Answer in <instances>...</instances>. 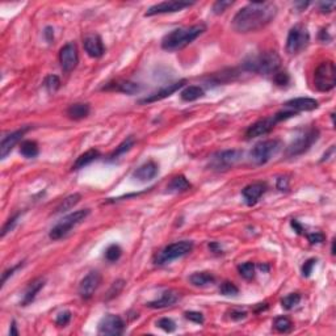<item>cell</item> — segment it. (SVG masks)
I'll use <instances>...</instances> for the list:
<instances>
[{
    "label": "cell",
    "instance_id": "cell-33",
    "mask_svg": "<svg viewBox=\"0 0 336 336\" xmlns=\"http://www.w3.org/2000/svg\"><path fill=\"white\" fill-rule=\"evenodd\" d=\"M273 327L281 334H287L293 328V323H291V320L288 316H277L273 320Z\"/></svg>",
    "mask_w": 336,
    "mask_h": 336
},
{
    "label": "cell",
    "instance_id": "cell-4",
    "mask_svg": "<svg viewBox=\"0 0 336 336\" xmlns=\"http://www.w3.org/2000/svg\"><path fill=\"white\" fill-rule=\"evenodd\" d=\"M90 216V209H82L76 210L74 213L69 214L58 222L57 225L54 226L53 229L50 230L49 237L53 240H58V239L63 238L67 234L70 233L71 230L74 229L75 226H78L79 223H82L87 217Z\"/></svg>",
    "mask_w": 336,
    "mask_h": 336
},
{
    "label": "cell",
    "instance_id": "cell-45",
    "mask_svg": "<svg viewBox=\"0 0 336 336\" xmlns=\"http://www.w3.org/2000/svg\"><path fill=\"white\" fill-rule=\"evenodd\" d=\"M316 259H309L305 262V264L302 265V275L304 277H310V275L312 273V268L315 266Z\"/></svg>",
    "mask_w": 336,
    "mask_h": 336
},
{
    "label": "cell",
    "instance_id": "cell-1",
    "mask_svg": "<svg viewBox=\"0 0 336 336\" xmlns=\"http://www.w3.org/2000/svg\"><path fill=\"white\" fill-rule=\"evenodd\" d=\"M277 15V7L269 1H252L239 9L233 19V28L238 33L258 32L271 24Z\"/></svg>",
    "mask_w": 336,
    "mask_h": 336
},
{
    "label": "cell",
    "instance_id": "cell-28",
    "mask_svg": "<svg viewBox=\"0 0 336 336\" xmlns=\"http://www.w3.org/2000/svg\"><path fill=\"white\" fill-rule=\"evenodd\" d=\"M100 158V152L96 148H91L88 151H86L84 154L79 156L78 159L75 160L74 166H72V169H80V168H84L86 166L91 164L92 162Z\"/></svg>",
    "mask_w": 336,
    "mask_h": 336
},
{
    "label": "cell",
    "instance_id": "cell-49",
    "mask_svg": "<svg viewBox=\"0 0 336 336\" xmlns=\"http://www.w3.org/2000/svg\"><path fill=\"white\" fill-rule=\"evenodd\" d=\"M229 316L230 319L233 320H242L247 316V312H244V310H238V309H233V310H230L229 312Z\"/></svg>",
    "mask_w": 336,
    "mask_h": 336
},
{
    "label": "cell",
    "instance_id": "cell-19",
    "mask_svg": "<svg viewBox=\"0 0 336 336\" xmlns=\"http://www.w3.org/2000/svg\"><path fill=\"white\" fill-rule=\"evenodd\" d=\"M266 192V184L263 183V181H256V183H252V184H248L247 187H244L242 191V196L246 201V204L248 206L255 205L260 197Z\"/></svg>",
    "mask_w": 336,
    "mask_h": 336
},
{
    "label": "cell",
    "instance_id": "cell-50",
    "mask_svg": "<svg viewBox=\"0 0 336 336\" xmlns=\"http://www.w3.org/2000/svg\"><path fill=\"white\" fill-rule=\"evenodd\" d=\"M335 7H336L335 1H323V3H320L319 4V11L326 15V13H331Z\"/></svg>",
    "mask_w": 336,
    "mask_h": 336
},
{
    "label": "cell",
    "instance_id": "cell-34",
    "mask_svg": "<svg viewBox=\"0 0 336 336\" xmlns=\"http://www.w3.org/2000/svg\"><path fill=\"white\" fill-rule=\"evenodd\" d=\"M299 301H301V294L299 293H290V294L285 295L281 299V306L285 310H291L299 304Z\"/></svg>",
    "mask_w": 336,
    "mask_h": 336
},
{
    "label": "cell",
    "instance_id": "cell-16",
    "mask_svg": "<svg viewBox=\"0 0 336 336\" xmlns=\"http://www.w3.org/2000/svg\"><path fill=\"white\" fill-rule=\"evenodd\" d=\"M29 129H30L29 126L21 127L19 130L12 131V133H9V134H7L5 137H3L1 144H0V158H1V159H5V158L8 156V154H11L13 147L20 142L21 138L24 137V134L29 130Z\"/></svg>",
    "mask_w": 336,
    "mask_h": 336
},
{
    "label": "cell",
    "instance_id": "cell-11",
    "mask_svg": "<svg viewBox=\"0 0 336 336\" xmlns=\"http://www.w3.org/2000/svg\"><path fill=\"white\" fill-rule=\"evenodd\" d=\"M194 4V1H184V0H168V1H162L158 4H154L152 7L146 11L144 16H155V15H163V13H175L179 11H183L185 8H189L191 5Z\"/></svg>",
    "mask_w": 336,
    "mask_h": 336
},
{
    "label": "cell",
    "instance_id": "cell-36",
    "mask_svg": "<svg viewBox=\"0 0 336 336\" xmlns=\"http://www.w3.org/2000/svg\"><path fill=\"white\" fill-rule=\"evenodd\" d=\"M121 255H122V250H121V247L119 244H111L105 250V259L111 263L117 262L121 258Z\"/></svg>",
    "mask_w": 336,
    "mask_h": 336
},
{
    "label": "cell",
    "instance_id": "cell-7",
    "mask_svg": "<svg viewBox=\"0 0 336 336\" xmlns=\"http://www.w3.org/2000/svg\"><path fill=\"white\" fill-rule=\"evenodd\" d=\"M319 130L316 127H312L309 130L304 131L302 134H299L293 140L287 148V156L289 158H294V156L302 155L304 152L309 151L312 144L319 140Z\"/></svg>",
    "mask_w": 336,
    "mask_h": 336
},
{
    "label": "cell",
    "instance_id": "cell-10",
    "mask_svg": "<svg viewBox=\"0 0 336 336\" xmlns=\"http://www.w3.org/2000/svg\"><path fill=\"white\" fill-rule=\"evenodd\" d=\"M242 156L243 152L240 150H223L212 156L209 166L212 169L218 171V172L227 171L238 163L239 160L242 159Z\"/></svg>",
    "mask_w": 336,
    "mask_h": 336
},
{
    "label": "cell",
    "instance_id": "cell-13",
    "mask_svg": "<svg viewBox=\"0 0 336 336\" xmlns=\"http://www.w3.org/2000/svg\"><path fill=\"white\" fill-rule=\"evenodd\" d=\"M59 62H61L62 70L65 72H71L79 63L78 48L74 42L66 44L59 51Z\"/></svg>",
    "mask_w": 336,
    "mask_h": 336
},
{
    "label": "cell",
    "instance_id": "cell-57",
    "mask_svg": "<svg viewBox=\"0 0 336 336\" xmlns=\"http://www.w3.org/2000/svg\"><path fill=\"white\" fill-rule=\"evenodd\" d=\"M209 248L212 251H214V252H219V251H221V250H219V247H218L217 243H210Z\"/></svg>",
    "mask_w": 336,
    "mask_h": 336
},
{
    "label": "cell",
    "instance_id": "cell-37",
    "mask_svg": "<svg viewBox=\"0 0 336 336\" xmlns=\"http://www.w3.org/2000/svg\"><path fill=\"white\" fill-rule=\"evenodd\" d=\"M44 86H45V88L49 91L50 94H54V92H57V91L61 88V79H59V76H57V75H49V76L45 79Z\"/></svg>",
    "mask_w": 336,
    "mask_h": 336
},
{
    "label": "cell",
    "instance_id": "cell-47",
    "mask_svg": "<svg viewBox=\"0 0 336 336\" xmlns=\"http://www.w3.org/2000/svg\"><path fill=\"white\" fill-rule=\"evenodd\" d=\"M308 239L312 244H319V243L324 242L326 237H324V234L319 233V231H315V233L308 234Z\"/></svg>",
    "mask_w": 336,
    "mask_h": 336
},
{
    "label": "cell",
    "instance_id": "cell-41",
    "mask_svg": "<svg viewBox=\"0 0 336 336\" xmlns=\"http://www.w3.org/2000/svg\"><path fill=\"white\" fill-rule=\"evenodd\" d=\"M234 4V1H230V0H218V1H216L213 4V12L216 13V15H221V13H223L226 11V9L229 8V7H231V5Z\"/></svg>",
    "mask_w": 336,
    "mask_h": 336
},
{
    "label": "cell",
    "instance_id": "cell-23",
    "mask_svg": "<svg viewBox=\"0 0 336 336\" xmlns=\"http://www.w3.org/2000/svg\"><path fill=\"white\" fill-rule=\"evenodd\" d=\"M46 280L44 277H38V279L33 280L32 283H29V285L25 289L24 294H23V299H21V306H28L36 299L37 294L42 290V288L45 287Z\"/></svg>",
    "mask_w": 336,
    "mask_h": 336
},
{
    "label": "cell",
    "instance_id": "cell-51",
    "mask_svg": "<svg viewBox=\"0 0 336 336\" xmlns=\"http://www.w3.org/2000/svg\"><path fill=\"white\" fill-rule=\"evenodd\" d=\"M44 37L49 44H51L54 40V29L51 26H46L45 30H44Z\"/></svg>",
    "mask_w": 336,
    "mask_h": 336
},
{
    "label": "cell",
    "instance_id": "cell-35",
    "mask_svg": "<svg viewBox=\"0 0 336 336\" xmlns=\"http://www.w3.org/2000/svg\"><path fill=\"white\" fill-rule=\"evenodd\" d=\"M238 272H239V275L242 276L243 279H246V280L254 279L255 264L251 262L243 263V264H240V265L238 266Z\"/></svg>",
    "mask_w": 336,
    "mask_h": 336
},
{
    "label": "cell",
    "instance_id": "cell-54",
    "mask_svg": "<svg viewBox=\"0 0 336 336\" xmlns=\"http://www.w3.org/2000/svg\"><path fill=\"white\" fill-rule=\"evenodd\" d=\"M319 40L322 42H327V41H330V40H331V37L328 36V33H327V30H326V29H322V30H320Z\"/></svg>",
    "mask_w": 336,
    "mask_h": 336
},
{
    "label": "cell",
    "instance_id": "cell-56",
    "mask_svg": "<svg viewBox=\"0 0 336 336\" xmlns=\"http://www.w3.org/2000/svg\"><path fill=\"white\" fill-rule=\"evenodd\" d=\"M309 4H310V3H309V1H306V3H304V1H302V3H295L294 5H295V7H298L299 11H302V9L306 8V7H308Z\"/></svg>",
    "mask_w": 336,
    "mask_h": 336
},
{
    "label": "cell",
    "instance_id": "cell-15",
    "mask_svg": "<svg viewBox=\"0 0 336 336\" xmlns=\"http://www.w3.org/2000/svg\"><path fill=\"white\" fill-rule=\"evenodd\" d=\"M100 284H101V275L97 271L90 272L79 284V295L83 299H90L95 294V291L97 290Z\"/></svg>",
    "mask_w": 336,
    "mask_h": 336
},
{
    "label": "cell",
    "instance_id": "cell-40",
    "mask_svg": "<svg viewBox=\"0 0 336 336\" xmlns=\"http://www.w3.org/2000/svg\"><path fill=\"white\" fill-rule=\"evenodd\" d=\"M19 218H20V213H16L12 218H9L8 221L5 222V225L3 226V229H1V238H4L9 231H12V230L15 229V226H16Z\"/></svg>",
    "mask_w": 336,
    "mask_h": 336
},
{
    "label": "cell",
    "instance_id": "cell-20",
    "mask_svg": "<svg viewBox=\"0 0 336 336\" xmlns=\"http://www.w3.org/2000/svg\"><path fill=\"white\" fill-rule=\"evenodd\" d=\"M284 107L298 113V112H308L318 109L319 103L316 101L315 98L312 97H295L291 98V100H288L287 103L284 104Z\"/></svg>",
    "mask_w": 336,
    "mask_h": 336
},
{
    "label": "cell",
    "instance_id": "cell-3",
    "mask_svg": "<svg viewBox=\"0 0 336 336\" xmlns=\"http://www.w3.org/2000/svg\"><path fill=\"white\" fill-rule=\"evenodd\" d=\"M243 70L260 75H269L277 72L281 66V58L276 51H263L251 55L243 62Z\"/></svg>",
    "mask_w": 336,
    "mask_h": 336
},
{
    "label": "cell",
    "instance_id": "cell-27",
    "mask_svg": "<svg viewBox=\"0 0 336 336\" xmlns=\"http://www.w3.org/2000/svg\"><path fill=\"white\" fill-rule=\"evenodd\" d=\"M90 112L91 108L88 104L76 103L69 107V109H67V116H69L71 120H76V121H78V120L86 119L87 116L90 115Z\"/></svg>",
    "mask_w": 336,
    "mask_h": 336
},
{
    "label": "cell",
    "instance_id": "cell-55",
    "mask_svg": "<svg viewBox=\"0 0 336 336\" xmlns=\"http://www.w3.org/2000/svg\"><path fill=\"white\" fill-rule=\"evenodd\" d=\"M9 335H19V330H17L15 320H13L12 324H11V328H9Z\"/></svg>",
    "mask_w": 336,
    "mask_h": 336
},
{
    "label": "cell",
    "instance_id": "cell-30",
    "mask_svg": "<svg viewBox=\"0 0 336 336\" xmlns=\"http://www.w3.org/2000/svg\"><path fill=\"white\" fill-rule=\"evenodd\" d=\"M180 96L184 101H194L204 96V90L200 86H188L181 91Z\"/></svg>",
    "mask_w": 336,
    "mask_h": 336
},
{
    "label": "cell",
    "instance_id": "cell-12",
    "mask_svg": "<svg viewBox=\"0 0 336 336\" xmlns=\"http://www.w3.org/2000/svg\"><path fill=\"white\" fill-rule=\"evenodd\" d=\"M97 331L100 335H121L125 331V322L120 315L108 314L100 320V323L97 326Z\"/></svg>",
    "mask_w": 336,
    "mask_h": 336
},
{
    "label": "cell",
    "instance_id": "cell-39",
    "mask_svg": "<svg viewBox=\"0 0 336 336\" xmlns=\"http://www.w3.org/2000/svg\"><path fill=\"white\" fill-rule=\"evenodd\" d=\"M156 327L162 328L166 332H173L176 330V323L171 318H160L156 322Z\"/></svg>",
    "mask_w": 336,
    "mask_h": 336
},
{
    "label": "cell",
    "instance_id": "cell-6",
    "mask_svg": "<svg viewBox=\"0 0 336 336\" xmlns=\"http://www.w3.org/2000/svg\"><path fill=\"white\" fill-rule=\"evenodd\" d=\"M314 86L320 92H330L336 86V67L332 61L322 62L314 72Z\"/></svg>",
    "mask_w": 336,
    "mask_h": 336
},
{
    "label": "cell",
    "instance_id": "cell-29",
    "mask_svg": "<svg viewBox=\"0 0 336 336\" xmlns=\"http://www.w3.org/2000/svg\"><path fill=\"white\" fill-rule=\"evenodd\" d=\"M80 200H82V196H80L79 193L70 194V196L66 197L65 200L61 201V204L55 208V212H54V213L59 214V213H65V212H69V210L72 209L75 205H78L79 201Z\"/></svg>",
    "mask_w": 336,
    "mask_h": 336
},
{
    "label": "cell",
    "instance_id": "cell-42",
    "mask_svg": "<svg viewBox=\"0 0 336 336\" xmlns=\"http://www.w3.org/2000/svg\"><path fill=\"white\" fill-rule=\"evenodd\" d=\"M273 82H275L277 86L284 87L290 82V76H289V74H288L287 71H277V72H275V76H273Z\"/></svg>",
    "mask_w": 336,
    "mask_h": 336
},
{
    "label": "cell",
    "instance_id": "cell-26",
    "mask_svg": "<svg viewBox=\"0 0 336 336\" xmlns=\"http://www.w3.org/2000/svg\"><path fill=\"white\" fill-rule=\"evenodd\" d=\"M192 188V185L187 180V177L183 175H177V176L172 177V180L169 181L167 185V191L169 193H183L187 192Z\"/></svg>",
    "mask_w": 336,
    "mask_h": 336
},
{
    "label": "cell",
    "instance_id": "cell-43",
    "mask_svg": "<svg viewBox=\"0 0 336 336\" xmlns=\"http://www.w3.org/2000/svg\"><path fill=\"white\" fill-rule=\"evenodd\" d=\"M71 316H72V314L69 310L59 312L57 315V319H55V324H57L58 327H66L67 324L70 323Z\"/></svg>",
    "mask_w": 336,
    "mask_h": 336
},
{
    "label": "cell",
    "instance_id": "cell-52",
    "mask_svg": "<svg viewBox=\"0 0 336 336\" xmlns=\"http://www.w3.org/2000/svg\"><path fill=\"white\" fill-rule=\"evenodd\" d=\"M289 187V179L288 177H279L277 179V188L280 191H287Z\"/></svg>",
    "mask_w": 336,
    "mask_h": 336
},
{
    "label": "cell",
    "instance_id": "cell-5",
    "mask_svg": "<svg viewBox=\"0 0 336 336\" xmlns=\"http://www.w3.org/2000/svg\"><path fill=\"white\" fill-rule=\"evenodd\" d=\"M193 247H194V244L191 240H180V242L171 243L156 254L155 264L164 265V264H168V263L173 262L176 259L187 256L192 252Z\"/></svg>",
    "mask_w": 336,
    "mask_h": 336
},
{
    "label": "cell",
    "instance_id": "cell-21",
    "mask_svg": "<svg viewBox=\"0 0 336 336\" xmlns=\"http://www.w3.org/2000/svg\"><path fill=\"white\" fill-rule=\"evenodd\" d=\"M180 293L173 289H169V290H166L162 293L159 298L155 299V301H150L146 304V306L150 309H164L169 308V306H173L176 304L177 301L180 299Z\"/></svg>",
    "mask_w": 336,
    "mask_h": 336
},
{
    "label": "cell",
    "instance_id": "cell-32",
    "mask_svg": "<svg viewBox=\"0 0 336 336\" xmlns=\"http://www.w3.org/2000/svg\"><path fill=\"white\" fill-rule=\"evenodd\" d=\"M20 154L26 159H32L38 155V144L34 141H24L20 144Z\"/></svg>",
    "mask_w": 336,
    "mask_h": 336
},
{
    "label": "cell",
    "instance_id": "cell-24",
    "mask_svg": "<svg viewBox=\"0 0 336 336\" xmlns=\"http://www.w3.org/2000/svg\"><path fill=\"white\" fill-rule=\"evenodd\" d=\"M104 91H117L126 95H136L141 91L140 84L133 82H112L108 83L107 86L103 88Z\"/></svg>",
    "mask_w": 336,
    "mask_h": 336
},
{
    "label": "cell",
    "instance_id": "cell-38",
    "mask_svg": "<svg viewBox=\"0 0 336 336\" xmlns=\"http://www.w3.org/2000/svg\"><path fill=\"white\" fill-rule=\"evenodd\" d=\"M219 293L222 295H226V297H231V295H238L239 294V289L235 284L230 283V281H225V283L221 284L219 287Z\"/></svg>",
    "mask_w": 336,
    "mask_h": 336
},
{
    "label": "cell",
    "instance_id": "cell-14",
    "mask_svg": "<svg viewBox=\"0 0 336 336\" xmlns=\"http://www.w3.org/2000/svg\"><path fill=\"white\" fill-rule=\"evenodd\" d=\"M279 123V120L275 115L265 117V119L259 120L255 123H252L246 131V138L251 140V138H256V137L266 136L268 133H271L275 126Z\"/></svg>",
    "mask_w": 336,
    "mask_h": 336
},
{
    "label": "cell",
    "instance_id": "cell-9",
    "mask_svg": "<svg viewBox=\"0 0 336 336\" xmlns=\"http://www.w3.org/2000/svg\"><path fill=\"white\" fill-rule=\"evenodd\" d=\"M310 42V33L304 25H294L289 30L287 38V51L290 55H297L306 49Z\"/></svg>",
    "mask_w": 336,
    "mask_h": 336
},
{
    "label": "cell",
    "instance_id": "cell-48",
    "mask_svg": "<svg viewBox=\"0 0 336 336\" xmlns=\"http://www.w3.org/2000/svg\"><path fill=\"white\" fill-rule=\"evenodd\" d=\"M123 284H125V281L123 280H119V281H116L115 284H113V287H112V289L109 290V293H108V298H113L115 295H117L120 293V291L122 290L123 288Z\"/></svg>",
    "mask_w": 336,
    "mask_h": 336
},
{
    "label": "cell",
    "instance_id": "cell-18",
    "mask_svg": "<svg viewBox=\"0 0 336 336\" xmlns=\"http://www.w3.org/2000/svg\"><path fill=\"white\" fill-rule=\"evenodd\" d=\"M185 83H187V80H179V82L172 83V84H168V86L163 87L162 90L156 91V92L151 94L150 96H147V97L140 100V104H150L155 103V101H160V100H163V98L173 95L176 91L181 90V88L185 86Z\"/></svg>",
    "mask_w": 336,
    "mask_h": 336
},
{
    "label": "cell",
    "instance_id": "cell-25",
    "mask_svg": "<svg viewBox=\"0 0 336 336\" xmlns=\"http://www.w3.org/2000/svg\"><path fill=\"white\" fill-rule=\"evenodd\" d=\"M189 283L192 284L193 287L205 288L216 283V277L210 272H196L189 276Z\"/></svg>",
    "mask_w": 336,
    "mask_h": 336
},
{
    "label": "cell",
    "instance_id": "cell-46",
    "mask_svg": "<svg viewBox=\"0 0 336 336\" xmlns=\"http://www.w3.org/2000/svg\"><path fill=\"white\" fill-rule=\"evenodd\" d=\"M23 265H24V262H20L19 264H16V265L11 266L9 269L4 271V273H3V279H1V285H5V283L8 281L9 277H11V276H13V273H15L17 269H20Z\"/></svg>",
    "mask_w": 336,
    "mask_h": 336
},
{
    "label": "cell",
    "instance_id": "cell-8",
    "mask_svg": "<svg viewBox=\"0 0 336 336\" xmlns=\"http://www.w3.org/2000/svg\"><path fill=\"white\" fill-rule=\"evenodd\" d=\"M280 148H281L280 140L262 141L255 144L254 148L251 150V160L258 166L268 163L280 151Z\"/></svg>",
    "mask_w": 336,
    "mask_h": 336
},
{
    "label": "cell",
    "instance_id": "cell-17",
    "mask_svg": "<svg viewBox=\"0 0 336 336\" xmlns=\"http://www.w3.org/2000/svg\"><path fill=\"white\" fill-rule=\"evenodd\" d=\"M83 46L86 53L92 58L103 57L105 53V48H104L103 40L101 37L96 34V33H90L86 37L83 38Z\"/></svg>",
    "mask_w": 336,
    "mask_h": 336
},
{
    "label": "cell",
    "instance_id": "cell-53",
    "mask_svg": "<svg viewBox=\"0 0 336 336\" xmlns=\"http://www.w3.org/2000/svg\"><path fill=\"white\" fill-rule=\"evenodd\" d=\"M290 225H291V227L294 229L295 233H297V234H302V231H304V227L299 225L298 221H295V219H293V221L290 222Z\"/></svg>",
    "mask_w": 336,
    "mask_h": 336
},
{
    "label": "cell",
    "instance_id": "cell-31",
    "mask_svg": "<svg viewBox=\"0 0 336 336\" xmlns=\"http://www.w3.org/2000/svg\"><path fill=\"white\" fill-rule=\"evenodd\" d=\"M134 144H136V140H134V137H133V136L127 137L126 140L122 141V142H121V144H119V147H116L115 151L112 152L111 155H109V159H111V160L117 159L119 156L123 155L125 152L130 151L131 147H133Z\"/></svg>",
    "mask_w": 336,
    "mask_h": 336
},
{
    "label": "cell",
    "instance_id": "cell-44",
    "mask_svg": "<svg viewBox=\"0 0 336 336\" xmlns=\"http://www.w3.org/2000/svg\"><path fill=\"white\" fill-rule=\"evenodd\" d=\"M184 315H185V318H187V319L191 320V322H193V323H197V324L204 323V315H202V312H185Z\"/></svg>",
    "mask_w": 336,
    "mask_h": 336
},
{
    "label": "cell",
    "instance_id": "cell-2",
    "mask_svg": "<svg viewBox=\"0 0 336 336\" xmlns=\"http://www.w3.org/2000/svg\"><path fill=\"white\" fill-rule=\"evenodd\" d=\"M206 30L205 24H196L192 26L175 29L172 32L166 34L162 40V48L167 51H177L187 48L198 38Z\"/></svg>",
    "mask_w": 336,
    "mask_h": 336
},
{
    "label": "cell",
    "instance_id": "cell-22",
    "mask_svg": "<svg viewBox=\"0 0 336 336\" xmlns=\"http://www.w3.org/2000/svg\"><path fill=\"white\" fill-rule=\"evenodd\" d=\"M159 172V167L158 164L154 162V160H148L146 163H144L142 166L137 168L136 171L133 172V177L137 179L138 181H142V183H146V181H150L152 179H155L156 175Z\"/></svg>",
    "mask_w": 336,
    "mask_h": 336
}]
</instances>
